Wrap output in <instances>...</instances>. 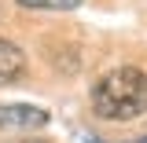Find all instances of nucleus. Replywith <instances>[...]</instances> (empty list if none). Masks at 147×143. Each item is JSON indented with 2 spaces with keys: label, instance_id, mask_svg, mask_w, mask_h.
Returning a JSON list of instances; mask_svg holds the SVG:
<instances>
[{
  "label": "nucleus",
  "instance_id": "0eeeda50",
  "mask_svg": "<svg viewBox=\"0 0 147 143\" xmlns=\"http://www.w3.org/2000/svg\"><path fill=\"white\" fill-rule=\"evenodd\" d=\"M88 143H99V140H88Z\"/></svg>",
  "mask_w": 147,
  "mask_h": 143
},
{
  "label": "nucleus",
  "instance_id": "39448f33",
  "mask_svg": "<svg viewBox=\"0 0 147 143\" xmlns=\"http://www.w3.org/2000/svg\"><path fill=\"white\" fill-rule=\"evenodd\" d=\"M4 143H52V140H40V136H15V140H4Z\"/></svg>",
  "mask_w": 147,
  "mask_h": 143
},
{
  "label": "nucleus",
  "instance_id": "20e7f679",
  "mask_svg": "<svg viewBox=\"0 0 147 143\" xmlns=\"http://www.w3.org/2000/svg\"><path fill=\"white\" fill-rule=\"evenodd\" d=\"M22 11H74L85 0H15Z\"/></svg>",
  "mask_w": 147,
  "mask_h": 143
},
{
  "label": "nucleus",
  "instance_id": "f03ea898",
  "mask_svg": "<svg viewBox=\"0 0 147 143\" xmlns=\"http://www.w3.org/2000/svg\"><path fill=\"white\" fill-rule=\"evenodd\" d=\"M52 114L33 103H0V132H40Z\"/></svg>",
  "mask_w": 147,
  "mask_h": 143
},
{
  "label": "nucleus",
  "instance_id": "7ed1b4c3",
  "mask_svg": "<svg viewBox=\"0 0 147 143\" xmlns=\"http://www.w3.org/2000/svg\"><path fill=\"white\" fill-rule=\"evenodd\" d=\"M26 73H30V59L22 52V44L11 37H0V88L26 81Z\"/></svg>",
  "mask_w": 147,
  "mask_h": 143
},
{
  "label": "nucleus",
  "instance_id": "f257e3e1",
  "mask_svg": "<svg viewBox=\"0 0 147 143\" xmlns=\"http://www.w3.org/2000/svg\"><path fill=\"white\" fill-rule=\"evenodd\" d=\"M88 103L103 121H136L140 114H147V73L129 62L110 66L96 77Z\"/></svg>",
  "mask_w": 147,
  "mask_h": 143
},
{
  "label": "nucleus",
  "instance_id": "423d86ee",
  "mask_svg": "<svg viewBox=\"0 0 147 143\" xmlns=\"http://www.w3.org/2000/svg\"><path fill=\"white\" fill-rule=\"evenodd\" d=\"M140 143H147V136H144V140H140Z\"/></svg>",
  "mask_w": 147,
  "mask_h": 143
}]
</instances>
